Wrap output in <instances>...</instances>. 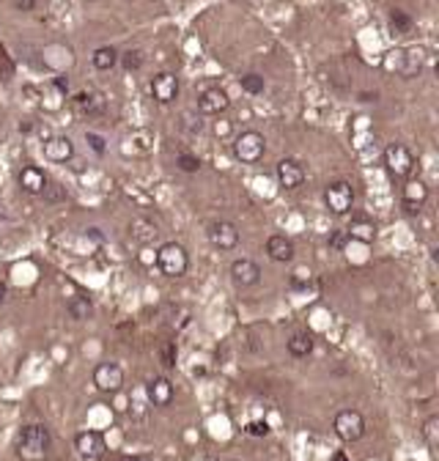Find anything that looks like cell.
Wrapping results in <instances>:
<instances>
[{"label": "cell", "instance_id": "6da1fadb", "mask_svg": "<svg viewBox=\"0 0 439 461\" xmlns=\"http://www.w3.org/2000/svg\"><path fill=\"white\" fill-rule=\"evenodd\" d=\"M49 428L45 423H30L17 434V459L20 461H45L49 453Z\"/></svg>", "mask_w": 439, "mask_h": 461}, {"label": "cell", "instance_id": "7a4b0ae2", "mask_svg": "<svg viewBox=\"0 0 439 461\" xmlns=\"http://www.w3.org/2000/svg\"><path fill=\"white\" fill-rule=\"evenodd\" d=\"M382 66L387 71H393L398 77H415L423 69V49L417 47H398V49H390L382 61Z\"/></svg>", "mask_w": 439, "mask_h": 461}, {"label": "cell", "instance_id": "3957f363", "mask_svg": "<svg viewBox=\"0 0 439 461\" xmlns=\"http://www.w3.org/2000/svg\"><path fill=\"white\" fill-rule=\"evenodd\" d=\"M157 269L165 277H182L189 269V255L179 242H165L157 253Z\"/></svg>", "mask_w": 439, "mask_h": 461}, {"label": "cell", "instance_id": "277c9868", "mask_svg": "<svg viewBox=\"0 0 439 461\" xmlns=\"http://www.w3.org/2000/svg\"><path fill=\"white\" fill-rule=\"evenodd\" d=\"M415 154H412V148L409 146H404V143H390L387 148H385V168H387V173L393 176V179H409L412 176V170H415Z\"/></svg>", "mask_w": 439, "mask_h": 461}, {"label": "cell", "instance_id": "5b68a950", "mask_svg": "<svg viewBox=\"0 0 439 461\" xmlns=\"http://www.w3.org/2000/svg\"><path fill=\"white\" fill-rule=\"evenodd\" d=\"M233 157L239 162H245V165H255V162L264 160V154H267V140L261 132H255V129H247V132H242L239 138L233 140Z\"/></svg>", "mask_w": 439, "mask_h": 461}, {"label": "cell", "instance_id": "8992f818", "mask_svg": "<svg viewBox=\"0 0 439 461\" xmlns=\"http://www.w3.org/2000/svg\"><path fill=\"white\" fill-rule=\"evenodd\" d=\"M324 204H327V209L335 217H344L354 206V187L349 185V182H344V179L329 182V185L324 187Z\"/></svg>", "mask_w": 439, "mask_h": 461}, {"label": "cell", "instance_id": "52a82bcc", "mask_svg": "<svg viewBox=\"0 0 439 461\" xmlns=\"http://www.w3.org/2000/svg\"><path fill=\"white\" fill-rule=\"evenodd\" d=\"M332 428H335L338 439H344V442H360L365 437V417L357 409H341L332 420Z\"/></svg>", "mask_w": 439, "mask_h": 461}, {"label": "cell", "instance_id": "ba28073f", "mask_svg": "<svg viewBox=\"0 0 439 461\" xmlns=\"http://www.w3.org/2000/svg\"><path fill=\"white\" fill-rule=\"evenodd\" d=\"M209 242H211V247H217V250H236V245H239V230L233 223L228 220H214L206 230Z\"/></svg>", "mask_w": 439, "mask_h": 461}, {"label": "cell", "instance_id": "9c48e42d", "mask_svg": "<svg viewBox=\"0 0 439 461\" xmlns=\"http://www.w3.org/2000/svg\"><path fill=\"white\" fill-rule=\"evenodd\" d=\"M231 280L236 288H253L261 283V267L253 258H236L231 264Z\"/></svg>", "mask_w": 439, "mask_h": 461}, {"label": "cell", "instance_id": "30bf717a", "mask_svg": "<svg viewBox=\"0 0 439 461\" xmlns=\"http://www.w3.org/2000/svg\"><path fill=\"white\" fill-rule=\"evenodd\" d=\"M93 385L102 392H118L124 385V370L116 363H99L93 368Z\"/></svg>", "mask_w": 439, "mask_h": 461}, {"label": "cell", "instance_id": "8fae6325", "mask_svg": "<svg viewBox=\"0 0 439 461\" xmlns=\"http://www.w3.org/2000/svg\"><path fill=\"white\" fill-rule=\"evenodd\" d=\"M275 176H278V185L283 189H297L305 182V165L294 157H286L275 165Z\"/></svg>", "mask_w": 439, "mask_h": 461}, {"label": "cell", "instance_id": "7c38bea8", "mask_svg": "<svg viewBox=\"0 0 439 461\" xmlns=\"http://www.w3.org/2000/svg\"><path fill=\"white\" fill-rule=\"evenodd\" d=\"M148 91H151V96H154V102H160V105H170V102L179 96V77L170 74V71H162V74H157V77H151Z\"/></svg>", "mask_w": 439, "mask_h": 461}, {"label": "cell", "instance_id": "4fadbf2b", "mask_svg": "<svg viewBox=\"0 0 439 461\" xmlns=\"http://www.w3.org/2000/svg\"><path fill=\"white\" fill-rule=\"evenodd\" d=\"M231 107V99L223 88H206L198 96V113L204 115H220Z\"/></svg>", "mask_w": 439, "mask_h": 461}, {"label": "cell", "instance_id": "5bb4252c", "mask_svg": "<svg viewBox=\"0 0 439 461\" xmlns=\"http://www.w3.org/2000/svg\"><path fill=\"white\" fill-rule=\"evenodd\" d=\"M74 448L83 459H102L105 453V437L99 431H80L74 437Z\"/></svg>", "mask_w": 439, "mask_h": 461}, {"label": "cell", "instance_id": "9a60e30c", "mask_svg": "<svg viewBox=\"0 0 439 461\" xmlns=\"http://www.w3.org/2000/svg\"><path fill=\"white\" fill-rule=\"evenodd\" d=\"M267 255H269L272 261H278V264H288V261H294L297 247H294V242H291L288 236L272 233V236L267 239Z\"/></svg>", "mask_w": 439, "mask_h": 461}, {"label": "cell", "instance_id": "2e32d148", "mask_svg": "<svg viewBox=\"0 0 439 461\" xmlns=\"http://www.w3.org/2000/svg\"><path fill=\"white\" fill-rule=\"evenodd\" d=\"M426 201H428V187H426V182L409 179V182L404 185V209H406L409 214H417Z\"/></svg>", "mask_w": 439, "mask_h": 461}, {"label": "cell", "instance_id": "e0dca14e", "mask_svg": "<svg viewBox=\"0 0 439 461\" xmlns=\"http://www.w3.org/2000/svg\"><path fill=\"white\" fill-rule=\"evenodd\" d=\"M17 182H20V187H23L28 195H42L47 187V176L42 168L25 165L23 170H20V176H17Z\"/></svg>", "mask_w": 439, "mask_h": 461}, {"label": "cell", "instance_id": "ac0fdd59", "mask_svg": "<svg viewBox=\"0 0 439 461\" xmlns=\"http://www.w3.org/2000/svg\"><path fill=\"white\" fill-rule=\"evenodd\" d=\"M146 395H148V401L154 404V407H170V401H173V385H170V379H165V376H157V379H151L148 385H146Z\"/></svg>", "mask_w": 439, "mask_h": 461}, {"label": "cell", "instance_id": "d6986e66", "mask_svg": "<svg viewBox=\"0 0 439 461\" xmlns=\"http://www.w3.org/2000/svg\"><path fill=\"white\" fill-rule=\"evenodd\" d=\"M129 236L140 242V245H151L160 239V226L151 220V217H135L129 223Z\"/></svg>", "mask_w": 439, "mask_h": 461}, {"label": "cell", "instance_id": "ffe728a7", "mask_svg": "<svg viewBox=\"0 0 439 461\" xmlns=\"http://www.w3.org/2000/svg\"><path fill=\"white\" fill-rule=\"evenodd\" d=\"M45 157L49 162H66L74 157V143L69 138H49L45 143Z\"/></svg>", "mask_w": 439, "mask_h": 461}, {"label": "cell", "instance_id": "44dd1931", "mask_svg": "<svg viewBox=\"0 0 439 461\" xmlns=\"http://www.w3.org/2000/svg\"><path fill=\"white\" fill-rule=\"evenodd\" d=\"M66 310H69V316L74 322H88L93 316V302L88 297H83V294H74L66 302Z\"/></svg>", "mask_w": 439, "mask_h": 461}, {"label": "cell", "instance_id": "7402d4cb", "mask_svg": "<svg viewBox=\"0 0 439 461\" xmlns=\"http://www.w3.org/2000/svg\"><path fill=\"white\" fill-rule=\"evenodd\" d=\"M74 105L88 115H99L102 110H105V99H102V93H96V91L77 93V96H74Z\"/></svg>", "mask_w": 439, "mask_h": 461}, {"label": "cell", "instance_id": "603a6c76", "mask_svg": "<svg viewBox=\"0 0 439 461\" xmlns=\"http://www.w3.org/2000/svg\"><path fill=\"white\" fill-rule=\"evenodd\" d=\"M349 239H357L363 245H370L376 239V226L370 220H351V226L346 228Z\"/></svg>", "mask_w": 439, "mask_h": 461}, {"label": "cell", "instance_id": "cb8c5ba5", "mask_svg": "<svg viewBox=\"0 0 439 461\" xmlns=\"http://www.w3.org/2000/svg\"><path fill=\"white\" fill-rule=\"evenodd\" d=\"M313 351V335L310 332H294L291 338H288V354L291 357H308Z\"/></svg>", "mask_w": 439, "mask_h": 461}, {"label": "cell", "instance_id": "d4e9b609", "mask_svg": "<svg viewBox=\"0 0 439 461\" xmlns=\"http://www.w3.org/2000/svg\"><path fill=\"white\" fill-rule=\"evenodd\" d=\"M91 61L99 71H110L118 64V49L116 47H99V49L93 52Z\"/></svg>", "mask_w": 439, "mask_h": 461}, {"label": "cell", "instance_id": "484cf974", "mask_svg": "<svg viewBox=\"0 0 439 461\" xmlns=\"http://www.w3.org/2000/svg\"><path fill=\"white\" fill-rule=\"evenodd\" d=\"M239 86H242V91L250 93V96H258V93L267 91V80L261 77V74H245V77H239Z\"/></svg>", "mask_w": 439, "mask_h": 461}, {"label": "cell", "instance_id": "4316f807", "mask_svg": "<svg viewBox=\"0 0 439 461\" xmlns=\"http://www.w3.org/2000/svg\"><path fill=\"white\" fill-rule=\"evenodd\" d=\"M412 17L406 14V11H401V8H393L390 11V28H393V33H409L412 30Z\"/></svg>", "mask_w": 439, "mask_h": 461}, {"label": "cell", "instance_id": "83f0119b", "mask_svg": "<svg viewBox=\"0 0 439 461\" xmlns=\"http://www.w3.org/2000/svg\"><path fill=\"white\" fill-rule=\"evenodd\" d=\"M423 437H426V442H428L431 450H437L439 448V417H428V420L423 423Z\"/></svg>", "mask_w": 439, "mask_h": 461}, {"label": "cell", "instance_id": "f1b7e54d", "mask_svg": "<svg viewBox=\"0 0 439 461\" xmlns=\"http://www.w3.org/2000/svg\"><path fill=\"white\" fill-rule=\"evenodd\" d=\"M176 168L185 170V173H198L201 170V160L195 154H189V151H179L176 154Z\"/></svg>", "mask_w": 439, "mask_h": 461}, {"label": "cell", "instance_id": "f546056e", "mask_svg": "<svg viewBox=\"0 0 439 461\" xmlns=\"http://www.w3.org/2000/svg\"><path fill=\"white\" fill-rule=\"evenodd\" d=\"M118 61L127 71H138L143 66V52L140 49H127L124 55H118Z\"/></svg>", "mask_w": 439, "mask_h": 461}, {"label": "cell", "instance_id": "4dcf8cb0", "mask_svg": "<svg viewBox=\"0 0 439 461\" xmlns=\"http://www.w3.org/2000/svg\"><path fill=\"white\" fill-rule=\"evenodd\" d=\"M349 242H351V239H349L346 228H335L329 233V247H332V250H344Z\"/></svg>", "mask_w": 439, "mask_h": 461}, {"label": "cell", "instance_id": "1f68e13d", "mask_svg": "<svg viewBox=\"0 0 439 461\" xmlns=\"http://www.w3.org/2000/svg\"><path fill=\"white\" fill-rule=\"evenodd\" d=\"M0 77L3 80H11L14 77V61H11V55L0 47Z\"/></svg>", "mask_w": 439, "mask_h": 461}, {"label": "cell", "instance_id": "d6a6232c", "mask_svg": "<svg viewBox=\"0 0 439 461\" xmlns=\"http://www.w3.org/2000/svg\"><path fill=\"white\" fill-rule=\"evenodd\" d=\"M250 437H267L269 434V423L267 420H253V423H247V428H245Z\"/></svg>", "mask_w": 439, "mask_h": 461}, {"label": "cell", "instance_id": "836d02e7", "mask_svg": "<svg viewBox=\"0 0 439 461\" xmlns=\"http://www.w3.org/2000/svg\"><path fill=\"white\" fill-rule=\"evenodd\" d=\"M162 366H165V368H173V366H176V344L162 346Z\"/></svg>", "mask_w": 439, "mask_h": 461}, {"label": "cell", "instance_id": "e575fe53", "mask_svg": "<svg viewBox=\"0 0 439 461\" xmlns=\"http://www.w3.org/2000/svg\"><path fill=\"white\" fill-rule=\"evenodd\" d=\"M86 140H88V146H91L99 157L107 151V146H105V138H102V135H96V132H86Z\"/></svg>", "mask_w": 439, "mask_h": 461}, {"label": "cell", "instance_id": "d590c367", "mask_svg": "<svg viewBox=\"0 0 439 461\" xmlns=\"http://www.w3.org/2000/svg\"><path fill=\"white\" fill-rule=\"evenodd\" d=\"M291 283H294V286H305V283H310V269H308V267H300V269L294 272V277H291Z\"/></svg>", "mask_w": 439, "mask_h": 461}, {"label": "cell", "instance_id": "8d00e7d4", "mask_svg": "<svg viewBox=\"0 0 439 461\" xmlns=\"http://www.w3.org/2000/svg\"><path fill=\"white\" fill-rule=\"evenodd\" d=\"M11 6L17 11H33L36 8V0H11Z\"/></svg>", "mask_w": 439, "mask_h": 461}, {"label": "cell", "instance_id": "74e56055", "mask_svg": "<svg viewBox=\"0 0 439 461\" xmlns=\"http://www.w3.org/2000/svg\"><path fill=\"white\" fill-rule=\"evenodd\" d=\"M6 300H8V283H6V280H0V305H3Z\"/></svg>", "mask_w": 439, "mask_h": 461}, {"label": "cell", "instance_id": "f35d334b", "mask_svg": "<svg viewBox=\"0 0 439 461\" xmlns=\"http://www.w3.org/2000/svg\"><path fill=\"white\" fill-rule=\"evenodd\" d=\"M55 86H58L61 91H69V80H64V77H55Z\"/></svg>", "mask_w": 439, "mask_h": 461}, {"label": "cell", "instance_id": "ab89813d", "mask_svg": "<svg viewBox=\"0 0 439 461\" xmlns=\"http://www.w3.org/2000/svg\"><path fill=\"white\" fill-rule=\"evenodd\" d=\"M214 132H217V135H226V132H228V124H217Z\"/></svg>", "mask_w": 439, "mask_h": 461}, {"label": "cell", "instance_id": "60d3db41", "mask_svg": "<svg viewBox=\"0 0 439 461\" xmlns=\"http://www.w3.org/2000/svg\"><path fill=\"white\" fill-rule=\"evenodd\" d=\"M363 102H376V93H363Z\"/></svg>", "mask_w": 439, "mask_h": 461}, {"label": "cell", "instance_id": "b9f144b4", "mask_svg": "<svg viewBox=\"0 0 439 461\" xmlns=\"http://www.w3.org/2000/svg\"><path fill=\"white\" fill-rule=\"evenodd\" d=\"M118 461H140V459H138V456H121Z\"/></svg>", "mask_w": 439, "mask_h": 461}, {"label": "cell", "instance_id": "7bdbcfd3", "mask_svg": "<svg viewBox=\"0 0 439 461\" xmlns=\"http://www.w3.org/2000/svg\"><path fill=\"white\" fill-rule=\"evenodd\" d=\"M335 461H346V459H344V456H341V453H338V456H335Z\"/></svg>", "mask_w": 439, "mask_h": 461}]
</instances>
